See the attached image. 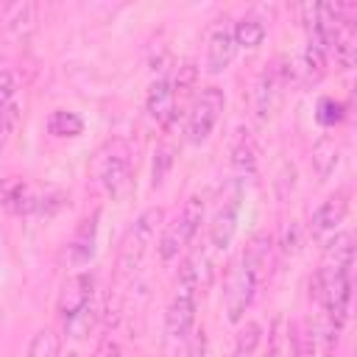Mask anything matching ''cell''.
I'll use <instances>...</instances> for the list:
<instances>
[{
	"label": "cell",
	"instance_id": "cell-12",
	"mask_svg": "<svg viewBox=\"0 0 357 357\" xmlns=\"http://www.w3.org/2000/svg\"><path fill=\"white\" fill-rule=\"evenodd\" d=\"M98 220H100V209H92L73 229V237L67 240V262L73 268H84L92 262L98 251Z\"/></svg>",
	"mask_w": 357,
	"mask_h": 357
},
{
	"label": "cell",
	"instance_id": "cell-22",
	"mask_svg": "<svg viewBox=\"0 0 357 357\" xmlns=\"http://www.w3.org/2000/svg\"><path fill=\"white\" fill-rule=\"evenodd\" d=\"M173 159H176V148L170 142L156 145V151H153V187H159L165 181L167 170L173 167Z\"/></svg>",
	"mask_w": 357,
	"mask_h": 357
},
{
	"label": "cell",
	"instance_id": "cell-23",
	"mask_svg": "<svg viewBox=\"0 0 357 357\" xmlns=\"http://www.w3.org/2000/svg\"><path fill=\"white\" fill-rule=\"evenodd\" d=\"M36 22V6L33 3H22V6H14L11 17H8V28L11 31H20V33H28Z\"/></svg>",
	"mask_w": 357,
	"mask_h": 357
},
{
	"label": "cell",
	"instance_id": "cell-7",
	"mask_svg": "<svg viewBox=\"0 0 357 357\" xmlns=\"http://www.w3.org/2000/svg\"><path fill=\"white\" fill-rule=\"evenodd\" d=\"M245 201V181L240 178H229L215 201L212 209V220H209V243L218 251H226L237 234V223H240V209Z\"/></svg>",
	"mask_w": 357,
	"mask_h": 357
},
{
	"label": "cell",
	"instance_id": "cell-31",
	"mask_svg": "<svg viewBox=\"0 0 357 357\" xmlns=\"http://www.w3.org/2000/svg\"><path fill=\"white\" fill-rule=\"evenodd\" d=\"M0 321H3V312H0Z\"/></svg>",
	"mask_w": 357,
	"mask_h": 357
},
{
	"label": "cell",
	"instance_id": "cell-25",
	"mask_svg": "<svg viewBox=\"0 0 357 357\" xmlns=\"http://www.w3.org/2000/svg\"><path fill=\"white\" fill-rule=\"evenodd\" d=\"M17 123H20V106L17 103H8L6 109H0V148L11 139Z\"/></svg>",
	"mask_w": 357,
	"mask_h": 357
},
{
	"label": "cell",
	"instance_id": "cell-6",
	"mask_svg": "<svg viewBox=\"0 0 357 357\" xmlns=\"http://www.w3.org/2000/svg\"><path fill=\"white\" fill-rule=\"evenodd\" d=\"M204 198L201 195H190L181 209L173 215L170 223L162 226V234H159V243H156V251H159V259L162 262H173L187 245L190 240L195 237L201 220H204Z\"/></svg>",
	"mask_w": 357,
	"mask_h": 357
},
{
	"label": "cell",
	"instance_id": "cell-14",
	"mask_svg": "<svg viewBox=\"0 0 357 357\" xmlns=\"http://www.w3.org/2000/svg\"><path fill=\"white\" fill-rule=\"evenodd\" d=\"M237 56V42L231 33V25L220 22L212 28L209 33V45H206V70L209 73H223Z\"/></svg>",
	"mask_w": 357,
	"mask_h": 357
},
{
	"label": "cell",
	"instance_id": "cell-8",
	"mask_svg": "<svg viewBox=\"0 0 357 357\" xmlns=\"http://www.w3.org/2000/svg\"><path fill=\"white\" fill-rule=\"evenodd\" d=\"M162 220H165L162 206H148L145 212L137 215V220L128 226V231L120 243V254H117V273L120 276H131L139 268V262H142L148 245L153 243L156 229L162 226Z\"/></svg>",
	"mask_w": 357,
	"mask_h": 357
},
{
	"label": "cell",
	"instance_id": "cell-21",
	"mask_svg": "<svg viewBox=\"0 0 357 357\" xmlns=\"http://www.w3.org/2000/svg\"><path fill=\"white\" fill-rule=\"evenodd\" d=\"M59 349H61V343H59V335L53 332V329H39L33 337H31V343H28V354L25 357H59Z\"/></svg>",
	"mask_w": 357,
	"mask_h": 357
},
{
	"label": "cell",
	"instance_id": "cell-15",
	"mask_svg": "<svg viewBox=\"0 0 357 357\" xmlns=\"http://www.w3.org/2000/svg\"><path fill=\"white\" fill-rule=\"evenodd\" d=\"M231 167H234V178L248 181L257 176V142L251 137L248 128H237L231 137Z\"/></svg>",
	"mask_w": 357,
	"mask_h": 357
},
{
	"label": "cell",
	"instance_id": "cell-3",
	"mask_svg": "<svg viewBox=\"0 0 357 357\" xmlns=\"http://www.w3.org/2000/svg\"><path fill=\"white\" fill-rule=\"evenodd\" d=\"M67 195L53 187H36L22 176L0 178V206L17 218H50L64 206Z\"/></svg>",
	"mask_w": 357,
	"mask_h": 357
},
{
	"label": "cell",
	"instance_id": "cell-18",
	"mask_svg": "<svg viewBox=\"0 0 357 357\" xmlns=\"http://www.w3.org/2000/svg\"><path fill=\"white\" fill-rule=\"evenodd\" d=\"M81 131H84V120L75 112H67V109L50 112V117H47V134H53L59 139H67V137H78Z\"/></svg>",
	"mask_w": 357,
	"mask_h": 357
},
{
	"label": "cell",
	"instance_id": "cell-13",
	"mask_svg": "<svg viewBox=\"0 0 357 357\" xmlns=\"http://www.w3.org/2000/svg\"><path fill=\"white\" fill-rule=\"evenodd\" d=\"M176 103H178V89L176 81L170 75H159L145 95V112L151 120H156L159 126H170L176 117Z\"/></svg>",
	"mask_w": 357,
	"mask_h": 357
},
{
	"label": "cell",
	"instance_id": "cell-4",
	"mask_svg": "<svg viewBox=\"0 0 357 357\" xmlns=\"http://www.w3.org/2000/svg\"><path fill=\"white\" fill-rule=\"evenodd\" d=\"M198 312V268L195 259H184L176 276V290L165 312V329L170 337L181 340L190 335Z\"/></svg>",
	"mask_w": 357,
	"mask_h": 357
},
{
	"label": "cell",
	"instance_id": "cell-24",
	"mask_svg": "<svg viewBox=\"0 0 357 357\" xmlns=\"http://www.w3.org/2000/svg\"><path fill=\"white\" fill-rule=\"evenodd\" d=\"M343 114H346V106L340 103V100H332V98H321L318 100V123L321 126H335V123H340L343 120Z\"/></svg>",
	"mask_w": 357,
	"mask_h": 357
},
{
	"label": "cell",
	"instance_id": "cell-11",
	"mask_svg": "<svg viewBox=\"0 0 357 357\" xmlns=\"http://www.w3.org/2000/svg\"><path fill=\"white\" fill-rule=\"evenodd\" d=\"M349 198H351V190H349V187H340V190H335V192L312 212L307 229H310V237H312L315 243L326 245V243L337 234V229H340V223L346 220V212H349Z\"/></svg>",
	"mask_w": 357,
	"mask_h": 357
},
{
	"label": "cell",
	"instance_id": "cell-19",
	"mask_svg": "<svg viewBox=\"0 0 357 357\" xmlns=\"http://www.w3.org/2000/svg\"><path fill=\"white\" fill-rule=\"evenodd\" d=\"M287 340H290V357H315V335L307 324L301 321L287 324Z\"/></svg>",
	"mask_w": 357,
	"mask_h": 357
},
{
	"label": "cell",
	"instance_id": "cell-10",
	"mask_svg": "<svg viewBox=\"0 0 357 357\" xmlns=\"http://www.w3.org/2000/svg\"><path fill=\"white\" fill-rule=\"evenodd\" d=\"M223 106H226L223 89L218 84L204 86L195 95V100L190 103V109H187V120H184V137H187V142H192V145L206 142L209 134L215 131L220 114H223Z\"/></svg>",
	"mask_w": 357,
	"mask_h": 357
},
{
	"label": "cell",
	"instance_id": "cell-1",
	"mask_svg": "<svg viewBox=\"0 0 357 357\" xmlns=\"http://www.w3.org/2000/svg\"><path fill=\"white\" fill-rule=\"evenodd\" d=\"M271 245H273V240L268 231L254 234L251 243L245 245V251L240 254V259L229 268L226 287H223V304H226V318L231 324H240L245 310L257 298V290H259L268 262H271Z\"/></svg>",
	"mask_w": 357,
	"mask_h": 357
},
{
	"label": "cell",
	"instance_id": "cell-5",
	"mask_svg": "<svg viewBox=\"0 0 357 357\" xmlns=\"http://www.w3.org/2000/svg\"><path fill=\"white\" fill-rule=\"evenodd\" d=\"M92 173L100 190L112 198H120L131 184V145L123 137L106 139L92 159Z\"/></svg>",
	"mask_w": 357,
	"mask_h": 357
},
{
	"label": "cell",
	"instance_id": "cell-17",
	"mask_svg": "<svg viewBox=\"0 0 357 357\" xmlns=\"http://www.w3.org/2000/svg\"><path fill=\"white\" fill-rule=\"evenodd\" d=\"M340 162V145L335 142V137H321L315 145H312V167H315V176L324 181L335 173Z\"/></svg>",
	"mask_w": 357,
	"mask_h": 357
},
{
	"label": "cell",
	"instance_id": "cell-26",
	"mask_svg": "<svg viewBox=\"0 0 357 357\" xmlns=\"http://www.w3.org/2000/svg\"><path fill=\"white\" fill-rule=\"evenodd\" d=\"M14 92H17V78L11 70H0V109H6L8 103H14Z\"/></svg>",
	"mask_w": 357,
	"mask_h": 357
},
{
	"label": "cell",
	"instance_id": "cell-9",
	"mask_svg": "<svg viewBox=\"0 0 357 357\" xmlns=\"http://www.w3.org/2000/svg\"><path fill=\"white\" fill-rule=\"evenodd\" d=\"M290 78H293V70H290L287 59H273L259 73V78L254 84V95H251V109H254L257 123H268L273 117V112L279 109L282 95H284Z\"/></svg>",
	"mask_w": 357,
	"mask_h": 357
},
{
	"label": "cell",
	"instance_id": "cell-2",
	"mask_svg": "<svg viewBox=\"0 0 357 357\" xmlns=\"http://www.w3.org/2000/svg\"><path fill=\"white\" fill-rule=\"evenodd\" d=\"M95 273L78 271L61 282L59 290V318L70 337H84L95 326Z\"/></svg>",
	"mask_w": 357,
	"mask_h": 357
},
{
	"label": "cell",
	"instance_id": "cell-29",
	"mask_svg": "<svg viewBox=\"0 0 357 357\" xmlns=\"http://www.w3.org/2000/svg\"><path fill=\"white\" fill-rule=\"evenodd\" d=\"M262 357H279V337L271 340V346H268V351H265Z\"/></svg>",
	"mask_w": 357,
	"mask_h": 357
},
{
	"label": "cell",
	"instance_id": "cell-30",
	"mask_svg": "<svg viewBox=\"0 0 357 357\" xmlns=\"http://www.w3.org/2000/svg\"><path fill=\"white\" fill-rule=\"evenodd\" d=\"M67 357H81V354L78 351H67Z\"/></svg>",
	"mask_w": 357,
	"mask_h": 357
},
{
	"label": "cell",
	"instance_id": "cell-28",
	"mask_svg": "<svg viewBox=\"0 0 357 357\" xmlns=\"http://www.w3.org/2000/svg\"><path fill=\"white\" fill-rule=\"evenodd\" d=\"M95 357H123V351H120V346H117L112 337H106V340H100V346L95 349Z\"/></svg>",
	"mask_w": 357,
	"mask_h": 357
},
{
	"label": "cell",
	"instance_id": "cell-16",
	"mask_svg": "<svg viewBox=\"0 0 357 357\" xmlns=\"http://www.w3.org/2000/svg\"><path fill=\"white\" fill-rule=\"evenodd\" d=\"M231 33H234V42H237V50L245 47V50H254L262 45V39L268 36V25L262 17L257 14H243L234 25H231Z\"/></svg>",
	"mask_w": 357,
	"mask_h": 357
},
{
	"label": "cell",
	"instance_id": "cell-27",
	"mask_svg": "<svg viewBox=\"0 0 357 357\" xmlns=\"http://www.w3.org/2000/svg\"><path fill=\"white\" fill-rule=\"evenodd\" d=\"M282 251L284 254H298V226L296 223H284L282 229Z\"/></svg>",
	"mask_w": 357,
	"mask_h": 357
},
{
	"label": "cell",
	"instance_id": "cell-20",
	"mask_svg": "<svg viewBox=\"0 0 357 357\" xmlns=\"http://www.w3.org/2000/svg\"><path fill=\"white\" fill-rule=\"evenodd\" d=\"M259 340H262V326H259L257 321H245V324H240V329H237V335H234L231 357H254Z\"/></svg>",
	"mask_w": 357,
	"mask_h": 357
}]
</instances>
